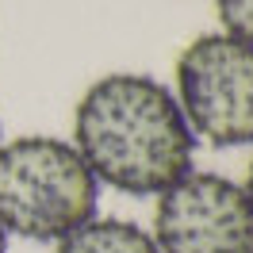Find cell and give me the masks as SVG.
Here are the masks:
<instances>
[{"instance_id":"6da1fadb","label":"cell","mask_w":253,"mask_h":253,"mask_svg":"<svg viewBox=\"0 0 253 253\" xmlns=\"http://www.w3.org/2000/svg\"><path fill=\"white\" fill-rule=\"evenodd\" d=\"M73 146L100 184L161 196L196 165V134L173 88L150 73L92 81L73 111Z\"/></svg>"},{"instance_id":"277c9868","label":"cell","mask_w":253,"mask_h":253,"mask_svg":"<svg viewBox=\"0 0 253 253\" xmlns=\"http://www.w3.org/2000/svg\"><path fill=\"white\" fill-rule=\"evenodd\" d=\"M158 253H253V200L222 173L192 169L154 207Z\"/></svg>"},{"instance_id":"3957f363","label":"cell","mask_w":253,"mask_h":253,"mask_svg":"<svg viewBox=\"0 0 253 253\" xmlns=\"http://www.w3.org/2000/svg\"><path fill=\"white\" fill-rule=\"evenodd\" d=\"M176 104L196 142L253 146V46L226 31L192 39L176 58Z\"/></svg>"},{"instance_id":"5b68a950","label":"cell","mask_w":253,"mask_h":253,"mask_svg":"<svg viewBox=\"0 0 253 253\" xmlns=\"http://www.w3.org/2000/svg\"><path fill=\"white\" fill-rule=\"evenodd\" d=\"M54 253H158L150 230L130 219H88L54 242Z\"/></svg>"},{"instance_id":"ba28073f","label":"cell","mask_w":253,"mask_h":253,"mask_svg":"<svg viewBox=\"0 0 253 253\" xmlns=\"http://www.w3.org/2000/svg\"><path fill=\"white\" fill-rule=\"evenodd\" d=\"M0 253H8V230L0 226Z\"/></svg>"},{"instance_id":"52a82bcc","label":"cell","mask_w":253,"mask_h":253,"mask_svg":"<svg viewBox=\"0 0 253 253\" xmlns=\"http://www.w3.org/2000/svg\"><path fill=\"white\" fill-rule=\"evenodd\" d=\"M242 188H246V196L253 200V161H250V173H246V184H242Z\"/></svg>"},{"instance_id":"7a4b0ae2","label":"cell","mask_w":253,"mask_h":253,"mask_svg":"<svg viewBox=\"0 0 253 253\" xmlns=\"http://www.w3.org/2000/svg\"><path fill=\"white\" fill-rule=\"evenodd\" d=\"M100 180L77 146L50 134L0 142V226L8 238L58 242L96 219Z\"/></svg>"},{"instance_id":"8992f818","label":"cell","mask_w":253,"mask_h":253,"mask_svg":"<svg viewBox=\"0 0 253 253\" xmlns=\"http://www.w3.org/2000/svg\"><path fill=\"white\" fill-rule=\"evenodd\" d=\"M215 8L222 31L253 46V0H215Z\"/></svg>"}]
</instances>
